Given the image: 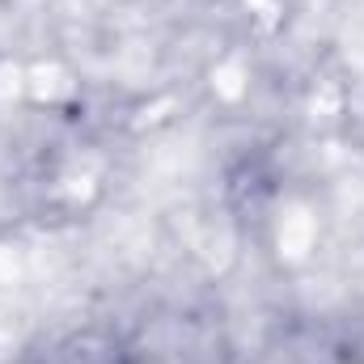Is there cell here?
I'll return each instance as SVG.
<instances>
[{
    "instance_id": "cell-1",
    "label": "cell",
    "mask_w": 364,
    "mask_h": 364,
    "mask_svg": "<svg viewBox=\"0 0 364 364\" xmlns=\"http://www.w3.org/2000/svg\"><path fill=\"white\" fill-rule=\"evenodd\" d=\"M26 364H132V356H127L123 339H114L106 331H77V335L47 343Z\"/></svg>"
}]
</instances>
